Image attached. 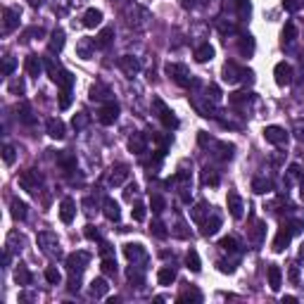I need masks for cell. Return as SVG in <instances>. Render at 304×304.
I'll return each mask as SVG.
<instances>
[{"instance_id":"cell-56","label":"cell","mask_w":304,"mask_h":304,"mask_svg":"<svg viewBox=\"0 0 304 304\" xmlns=\"http://www.w3.org/2000/svg\"><path fill=\"white\" fill-rule=\"evenodd\" d=\"M86 124H88V117H86V114H79V117H74V129H84Z\"/></svg>"},{"instance_id":"cell-36","label":"cell","mask_w":304,"mask_h":304,"mask_svg":"<svg viewBox=\"0 0 304 304\" xmlns=\"http://www.w3.org/2000/svg\"><path fill=\"white\" fill-rule=\"evenodd\" d=\"M17 112H19V122L22 124H26V126L34 124V114H31V107H29L26 102H22V105L17 107Z\"/></svg>"},{"instance_id":"cell-44","label":"cell","mask_w":304,"mask_h":304,"mask_svg":"<svg viewBox=\"0 0 304 304\" xmlns=\"http://www.w3.org/2000/svg\"><path fill=\"white\" fill-rule=\"evenodd\" d=\"M219 247L223 252H238V240H235V238H223L219 243Z\"/></svg>"},{"instance_id":"cell-14","label":"cell","mask_w":304,"mask_h":304,"mask_svg":"<svg viewBox=\"0 0 304 304\" xmlns=\"http://www.w3.org/2000/svg\"><path fill=\"white\" fill-rule=\"evenodd\" d=\"M2 17H5V22H2V31H5V34L14 31L17 24H19V10H14V7H5Z\"/></svg>"},{"instance_id":"cell-43","label":"cell","mask_w":304,"mask_h":304,"mask_svg":"<svg viewBox=\"0 0 304 304\" xmlns=\"http://www.w3.org/2000/svg\"><path fill=\"white\" fill-rule=\"evenodd\" d=\"M150 207H152V212H164V207H167V202H164V197L162 195H152L150 197Z\"/></svg>"},{"instance_id":"cell-5","label":"cell","mask_w":304,"mask_h":304,"mask_svg":"<svg viewBox=\"0 0 304 304\" xmlns=\"http://www.w3.org/2000/svg\"><path fill=\"white\" fill-rule=\"evenodd\" d=\"M38 247L43 250V255L48 257H60V243L55 233H38Z\"/></svg>"},{"instance_id":"cell-10","label":"cell","mask_w":304,"mask_h":304,"mask_svg":"<svg viewBox=\"0 0 304 304\" xmlns=\"http://www.w3.org/2000/svg\"><path fill=\"white\" fill-rule=\"evenodd\" d=\"M264 138L271 145H285L288 143V131L283 126H266L264 129Z\"/></svg>"},{"instance_id":"cell-57","label":"cell","mask_w":304,"mask_h":304,"mask_svg":"<svg viewBox=\"0 0 304 304\" xmlns=\"http://www.w3.org/2000/svg\"><path fill=\"white\" fill-rule=\"evenodd\" d=\"M197 5H200L197 0H183V7H185V10H195Z\"/></svg>"},{"instance_id":"cell-17","label":"cell","mask_w":304,"mask_h":304,"mask_svg":"<svg viewBox=\"0 0 304 304\" xmlns=\"http://www.w3.org/2000/svg\"><path fill=\"white\" fill-rule=\"evenodd\" d=\"M266 276H268V288L273 292H278L280 290V283H283V273H280V266H276V264H271L266 271Z\"/></svg>"},{"instance_id":"cell-11","label":"cell","mask_w":304,"mask_h":304,"mask_svg":"<svg viewBox=\"0 0 304 304\" xmlns=\"http://www.w3.org/2000/svg\"><path fill=\"white\" fill-rule=\"evenodd\" d=\"M273 76H276V84L278 86H290L292 84V64L278 62L276 69H273Z\"/></svg>"},{"instance_id":"cell-29","label":"cell","mask_w":304,"mask_h":304,"mask_svg":"<svg viewBox=\"0 0 304 304\" xmlns=\"http://www.w3.org/2000/svg\"><path fill=\"white\" fill-rule=\"evenodd\" d=\"M105 217L110 221H117L122 217V212H119V205L112 200V197H105Z\"/></svg>"},{"instance_id":"cell-48","label":"cell","mask_w":304,"mask_h":304,"mask_svg":"<svg viewBox=\"0 0 304 304\" xmlns=\"http://www.w3.org/2000/svg\"><path fill=\"white\" fill-rule=\"evenodd\" d=\"M10 93H14V95H22V93H24V81H22V79H14V81H10Z\"/></svg>"},{"instance_id":"cell-50","label":"cell","mask_w":304,"mask_h":304,"mask_svg":"<svg viewBox=\"0 0 304 304\" xmlns=\"http://www.w3.org/2000/svg\"><path fill=\"white\" fill-rule=\"evenodd\" d=\"M205 183H207V185H219V176L209 169V167L205 169Z\"/></svg>"},{"instance_id":"cell-4","label":"cell","mask_w":304,"mask_h":304,"mask_svg":"<svg viewBox=\"0 0 304 304\" xmlns=\"http://www.w3.org/2000/svg\"><path fill=\"white\" fill-rule=\"evenodd\" d=\"M243 79H252V72L238 67L235 62H226V67H223V81L233 86V84H240Z\"/></svg>"},{"instance_id":"cell-39","label":"cell","mask_w":304,"mask_h":304,"mask_svg":"<svg viewBox=\"0 0 304 304\" xmlns=\"http://www.w3.org/2000/svg\"><path fill=\"white\" fill-rule=\"evenodd\" d=\"M110 95V90H107V88H105V86H93V88H90V100H105V97Z\"/></svg>"},{"instance_id":"cell-18","label":"cell","mask_w":304,"mask_h":304,"mask_svg":"<svg viewBox=\"0 0 304 304\" xmlns=\"http://www.w3.org/2000/svg\"><path fill=\"white\" fill-rule=\"evenodd\" d=\"M45 129H48V135L55 138V140H62V138L67 135L64 133V122H62V119H48Z\"/></svg>"},{"instance_id":"cell-38","label":"cell","mask_w":304,"mask_h":304,"mask_svg":"<svg viewBox=\"0 0 304 304\" xmlns=\"http://www.w3.org/2000/svg\"><path fill=\"white\" fill-rule=\"evenodd\" d=\"M102 273L105 276H117V261L112 257H105L102 259Z\"/></svg>"},{"instance_id":"cell-31","label":"cell","mask_w":304,"mask_h":304,"mask_svg":"<svg viewBox=\"0 0 304 304\" xmlns=\"http://www.w3.org/2000/svg\"><path fill=\"white\" fill-rule=\"evenodd\" d=\"M112 38H114V29H102L100 34H97V38H95V48H107L112 43Z\"/></svg>"},{"instance_id":"cell-52","label":"cell","mask_w":304,"mask_h":304,"mask_svg":"<svg viewBox=\"0 0 304 304\" xmlns=\"http://www.w3.org/2000/svg\"><path fill=\"white\" fill-rule=\"evenodd\" d=\"M131 214H133V221H145V207H143L140 202L133 207V212H131Z\"/></svg>"},{"instance_id":"cell-35","label":"cell","mask_w":304,"mask_h":304,"mask_svg":"<svg viewBox=\"0 0 304 304\" xmlns=\"http://www.w3.org/2000/svg\"><path fill=\"white\" fill-rule=\"evenodd\" d=\"M252 190L259 193V195L271 193V181H268V178H261V176H257L255 181H252Z\"/></svg>"},{"instance_id":"cell-62","label":"cell","mask_w":304,"mask_h":304,"mask_svg":"<svg viewBox=\"0 0 304 304\" xmlns=\"http://www.w3.org/2000/svg\"><path fill=\"white\" fill-rule=\"evenodd\" d=\"M300 257H302V259H304V243L300 245Z\"/></svg>"},{"instance_id":"cell-42","label":"cell","mask_w":304,"mask_h":304,"mask_svg":"<svg viewBox=\"0 0 304 304\" xmlns=\"http://www.w3.org/2000/svg\"><path fill=\"white\" fill-rule=\"evenodd\" d=\"M252 50H255V41H252V36L240 38V52H243V55H252Z\"/></svg>"},{"instance_id":"cell-16","label":"cell","mask_w":304,"mask_h":304,"mask_svg":"<svg viewBox=\"0 0 304 304\" xmlns=\"http://www.w3.org/2000/svg\"><path fill=\"white\" fill-rule=\"evenodd\" d=\"M243 200L238 193H228V212H231L233 219H243Z\"/></svg>"},{"instance_id":"cell-49","label":"cell","mask_w":304,"mask_h":304,"mask_svg":"<svg viewBox=\"0 0 304 304\" xmlns=\"http://www.w3.org/2000/svg\"><path fill=\"white\" fill-rule=\"evenodd\" d=\"M185 300H195V302H200V300H202V295H200L197 290H185L181 297H178V302H185Z\"/></svg>"},{"instance_id":"cell-41","label":"cell","mask_w":304,"mask_h":304,"mask_svg":"<svg viewBox=\"0 0 304 304\" xmlns=\"http://www.w3.org/2000/svg\"><path fill=\"white\" fill-rule=\"evenodd\" d=\"M72 105V88H62L60 93V110H69Z\"/></svg>"},{"instance_id":"cell-34","label":"cell","mask_w":304,"mask_h":304,"mask_svg":"<svg viewBox=\"0 0 304 304\" xmlns=\"http://www.w3.org/2000/svg\"><path fill=\"white\" fill-rule=\"evenodd\" d=\"M185 264H188V268H190L193 273H200V268H202L200 255H197L195 250H188V255H185Z\"/></svg>"},{"instance_id":"cell-40","label":"cell","mask_w":304,"mask_h":304,"mask_svg":"<svg viewBox=\"0 0 304 304\" xmlns=\"http://www.w3.org/2000/svg\"><path fill=\"white\" fill-rule=\"evenodd\" d=\"M45 280H48L50 285H57V283L62 280V273L55 266H48V268H45Z\"/></svg>"},{"instance_id":"cell-59","label":"cell","mask_w":304,"mask_h":304,"mask_svg":"<svg viewBox=\"0 0 304 304\" xmlns=\"http://www.w3.org/2000/svg\"><path fill=\"white\" fill-rule=\"evenodd\" d=\"M290 280L292 283H297V280H300V271H297V266H290Z\"/></svg>"},{"instance_id":"cell-7","label":"cell","mask_w":304,"mask_h":304,"mask_svg":"<svg viewBox=\"0 0 304 304\" xmlns=\"http://www.w3.org/2000/svg\"><path fill=\"white\" fill-rule=\"evenodd\" d=\"M117 117H119V105H117L114 100L105 102V105L100 107V112H97V122L105 124V126L114 124V122H117Z\"/></svg>"},{"instance_id":"cell-12","label":"cell","mask_w":304,"mask_h":304,"mask_svg":"<svg viewBox=\"0 0 304 304\" xmlns=\"http://www.w3.org/2000/svg\"><path fill=\"white\" fill-rule=\"evenodd\" d=\"M119 69L126 76H135V74L140 72V62L135 60L133 55H124V57H119Z\"/></svg>"},{"instance_id":"cell-8","label":"cell","mask_w":304,"mask_h":304,"mask_svg":"<svg viewBox=\"0 0 304 304\" xmlns=\"http://www.w3.org/2000/svg\"><path fill=\"white\" fill-rule=\"evenodd\" d=\"M124 255H126L129 261H133V264H145L147 261V252H145V247H143L140 243L124 245Z\"/></svg>"},{"instance_id":"cell-2","label":"cell","mask_w":304,"mask_h":304,"mask_svg":"<svg viewBox=\"0 0 304 304\" xmlns=\"http://www.w3.org/2000/svg\"><path fill=\"white\" fill-rule=\"evenodd\" d=\"M152 110L157 112V117H159V122L164 124V129L167 131H174V129H178V117L174 114V112L164 105V100H159V97H155L152 100Z\"/></svg>"},{"instance_id":"cell-20","label":"cell","mask_w":304,"mask_h":304,"mask_svg":"<svg viewBox=\"0 0 304 304\" xmlns=\"http://www.w3.org/2000/svg\"><path fill=\"white\" fill-rule=\"evenodd\" d=\"M62 48H64V31L62 29H55L52 31V36H50V43H48V52H62Z\"/></svg>"},{"instance_id":"cell-63","label":"cell","mask_w":304,"mask_h":304,"mask_svg":"<svg viewBox=\"0 0 304 304\" xmlns=\"http://www.w3.org/2000/svg\"><path fill=\"white\" fill-rule=\"evenodd\" d=\"M302 67H304V55H302Z\"/></svg>"},{"instance_id":"cell-61","label":"cell","mask_w":304,"mask_h":304,"mask_svg":"<svg viewBox=\"0 0 304 304\" xmlns=\"http://www.w3.org/2000/svg\"><path fill=\"white\" fill-rule=\"evenodd\" d=\"M300 195H302V200H304V178L300 181Z\"/></svg>"},{"instance_id":"cell-21","label":"cell","mask_w":304,"mask_h":304,"mask_svg":"<svg viewBox=\"0 0 304 304\" xmlns=\"http://www.w3.org/2000/svg\"><path fill=\"white\" fill-rule=\"evenodd\" d=\"M129 150L135 152V155L147 152V143H145V138H143V133H133L131 138H129Z\"/></svg>"},{"instance_id":"cell-32","label":"cell","mask_w":304,"mask_h":304,"mask_svg":"<svg viewBox=\"0 0 304 304\" xmlns=\"http://www.w3.org/2000/svg\"><path fill=\"white\" fill-rule=\"evenodd\" d=\"M10 207H12V217L17 221H24L26 219V214H29V212H26V209H29V207H26V202H22V200H17V197H14Z\"/></svg>"},{"instance_id":"cell-23","label":"cell","mask_w":304,"mask_h":304,"mask_svg":"<svg viewBox=\"0 0 304 304\" xmlns=\"http://www.w3.org/2000/svg\"><path fill=\"white\" fill-rule=\"evenodd\" d=\"M219 228H221V217L217 214V212L212 214V219L202 221V235H214Z\"/></svg>"},{"instance_id":"cell-9","label":"cell","mask_w":304,"mask_h":304,"mask_svg":"<svg viewBox=\"0 0 304 304\" xmlns=\"http://www.w3.org/2000/svg\"><path fill=\"white\" fill-rule=\"evenodd\" d=\"M41 174H38L36 169H26L22 171V176H19V185L24 188V190H29V193H36L38 185H41Z\"/></svg>"},{"instance_id":"cell-51","label":"cell","mask_w":304,"mask_h":304,"mask_svg":"<svg viewBox=\"0 0 304 304\" xmlns=\"http://www.w3.org/2000/svg\"><path fill=\"white\" fill-rule=\"evenodd\" d=\"M79 55H81L84 60L90 57V41H81V43H79Z\"/></svg>"},{"instance_id":"cell-22","label":"cell","mask_w":304,"mask_h":304,"mask_svg":"<svg viewBox=\"0 0 304 304\" xmlns=\"http://www.w3.org/2000/svg\"><path fill=\"white\" fill-rule=\"evenodd\" d=\"M126 178H129V167H126V164H117L110 174V183L112 185H122Z\"/></svg>"},{"instance_id":"cell-54","label":"cell","mask_w":304,"mask_h":304,"mask_svg":"<svg viewBox=\"0 0 304 304\" xmlns=\"http://www.w3.org/2000/svg\"><path fill=\"white\" fill-rule=\"evenodd\" d=\"M14 69V60L12 57H5V62H2V76H10Z\"/></svg>"},{"instance_id":"cell-19","label":"cell","mask_w":304,"mask_h":304,"mask_svg":"<svg viewBox=\"0 0 304 304\" xmlns=\"http://www.w3.org/2000/svg\"><path fill=\"white\" fill-rule=\"evenodd\" d=\"M57 164H60L62 169L69 174V171L76 169V157H74L69 150H62V152H57Z\"/></svg>"},{"instance_id":"cell-24","label":"cell","mask_w":304,"mask_h":304,"mask_svg":"<svg viewBox=\"0 0 304 304\" xmlns=\"http://www.w3.org/2000/svg\"><path fill=\"white\" fill-rule=\"evenodd\" d=\"M100 22H102V12H100V10H95V7L86 10V14H84V26L86 29H95Z\"/></svg>"},{"instance_id":"cell-53","label":"cell","mask_w":304,"mask_h":304,"mask_svg":"<svg viewBox=\"0 0 304 304\" xmlns=\"http://www.w3.org/2000/svg\"><path fill=\"white\" fill-rule=\"evenodd\" d=\"M250 10H252V7H250V2H247V0H238V12H240V17H250Z\"/></svg>"},{"instance_id":"cell-27","label":"cell","mask_w":304,"mask_h":304,"mask_svg":"<svg viewBox=\"0 0 304 304\" xmlns=\"http://www.w3.org/2000/svg\"><path fill=\"white\" fill-rule=\"evenodd\" d=\"M14 280H17V285H31V271H29L24 264H17V268H14Z\"/></svg>"},{"instance_id":"cell-37","label":"cell","mask_w":304,"mask_h":304,"mask_svg":"<svg viewBox=\"0 0 304 304\" xmlns=\"http://www.w3.org/2000/svg\"><path fill=\"white\" fill-rule=\"evenodd\" d=\"M217 150H219V152H217V157L226 162V159L233 157V150H235V147H233L231 143H217Z\"/></svg>"},{"instance_id":"cell-13","label":"cell","mask_w":304,"mask_h":304,"mask_svg":"<svg viewBox=\"0 0 304 304\" xmlns=\"http://www.w3.org/2000/svg\"><path fill=\"white\" fill-rule=\"evenodd\" d=\"M74 214H76V202H74L72 197H64V200L60 202V219H62V223H72Z\"/></svg>"},{"instance_id":"cell-3","label":"cell","mask_w":304,"mask_h":304,"mask_svg":"<svg viewBox=\"0 0 304 304\" xmlns=\"http://www.w3.org/2000/svg\"><path fill=\"white\" fill-rule=\"evenodd\" d=\"M167 74L174 84L178 86H197V81L193 79V74L188 72L183 64H167Z\"/></svg>"},{"instance_id":"cell-58","label":"cell","mask_w":304,"mask_h":304,"mask_svg":"<svg viewBox=\"0 0 304 304\" xmlns=\"http://www.w3.org/2000/svg\"><path fill=\"white\" fill-rule=\"evenodd\" d=\"M295 138H297L300 143H304V126H297V129H295Z\"/></svg>"},{"instance_id":"cell-15","label":"cell","mask_w":304,"mask_h":304,"mask_svg":"<svg viewBox=\"0 0 304 304\" xmlns=\"http://www.w3.org/2000/svg\"><path fill=\"white\" fill-rule=\"evenodd\" d=\"M43 62H41V57L38 55H29L24 60V69H26V74L29 76H41V72H43Z\"/></svg>"},{"instance_id":"cell-26","label":"cell","mask_w":304,"mask_h":304,"mask_svg":"<svg viewBox=\"0 0 304 304\" xmlns=\"http://www.w3.org/2000/svg\"><path fill=\"white\" fill-rule=\"evenodd\" d=\"M174 280H176V268H174V266L159 268V273H157V283H159V285H171Z\"/></svg>"},{"instance_id":"cell-30","label":"cell","mask_w":304,"mask_h":304,"mask_svg":"<svg viewBox=\"0 0 304 304\" xmlns=\"http://www.w3.org/2000/svg\"><path fill=\"white\" fill-rule=\"evenodd\" d=\"M295 41H297V29H295L292 22H288L285 29H283V48H290Z\"/></svg>"},{"instance_id":"cell-45","label":"cell","mask_w":304,"mask_h":304,"mask_svg":"<svg viewBox=\"0 0 304 304\" xmlns=\"http://www.w3.org/2000/svg\"><path fill=\"white\" fill-rule=\"evenodd\" d=\"M302 5H304V0H283V7H285L288 12H297Z\"/></svg>"},{"instance_id":"cell-28","label":"cell","mask_w":304,"mask_h":304,"mask_svg":"<svg viewBox=\"0 0 304 304\" xmlns=\"http://www.w3.org/2000/svg\"><path fill=\"white\" fill-rule=\"evenodd\" d=\"M209 214V207H207V202H197L193 209H190V219L195 221V223H202L205 221V217Z\"/></svg>"},{"instance_id":"cell-47","label":"cell","mask_w":304,"mask_h":304,"mask_svg":"<svg viewBox=\"0 0 304 304\" xmlns=\"http://www.w3.org/2000/svg\"><path fill=\"white\" fill-rule=\"evenodd\" d=\"M2 159H5V164H7V167H10V164H14V147L12 145L2 147Z\"/></svg>"},{"instance_id":"cell-33","label":"cell","mask_w":304,"mask_h":304,"mask_svg":"<svg viewBox=\"0 0 304 304\" xmlns=\"http://www.w3.org/2000/svg\"><path fill=\"white\" fill-rule=\"evenodd\" d=\"M212 57H214V48H212L209 43H202L200 48L195 50V60L197 62H209Z\"/></svg>"},{"instance_id":"cell-60","label":"cell","mask_w":304,"mask_h":304,"mask_svg":"<svg viewBox=\"0 0 304 304\" xmlns=\"http://www.w3.org/2000/svg\"><path fill=\"white\" fill-rule=\"evenodd\" d=\"M135 193H138V188H135V183H133V185H129V188H126V197H129V200H131V197H133Z\"/></svg>"},{"instance_id":"cell-6","label":"cell","mask_w":304,"mask_h":304,"mask_svg":"<svg viewBox=\"0 0 304 304\" xmlns=\"http://www.w3.org/2000/svg\"><path fill=\"white\" fill-rule=\"evenodd\" d=\"M88 261H90V255L88 252H84V250H76V252H72V255L67 257V268H69V273H81L86 266H88Z\"/></svg>"},{"instance_id":"cell-46","label":"cell","mask_w":304,"mask_h":304,"mask_svg":"<svg viewBox=\"0 0 304 304\" xmlns=\"http://www.w3.org/2000/svg\"><path fill=\"white\" fill-rule=\"evenodd\" d=\"M84 235L88 238V240H100V231H97L93 223H88V226L84 228Z\"/></svg>"},{"instance_id":"cell-1","label":"cell","mask_w":304,"mask_h":304,"mask_svg":"<svg viewBox=\"0 0 304 304\" xmlns=\"http://www.w3.org/2000/svg\"><path fill=\"white\" fill-rule=\"evenodd\" d=\"M302 228H304V221H300V219H292L288 223H283L278 228V233H276V240H273V252H283L290 245L292 233H300Z\"/></svg>"},{"instance_id":"cell-55","label":"cell","mask_w":304,"mask_h":304,"mask_svg":"<svg viewBox=\"0 0 304 304\" xmlns=\"http://www.w3.org/2000/svg\"><path fill=\"white\" fill-rule=\"evenodd\" d=\"M150 231L155 233L157 238H167V231H164V223H159V221H155V223H152V228H150Z\"/></svg>"},{"instance_id":"cell-25","label":"cell","mask_w":304,"mask_h":304,"mask_svg":"<svg viewBox=\"0 0 304 304\" xmlns=\"http://www.w3.org/2000/svg\"><path fill=\"white\" fill-rule=\"evenodd\" d=\"M107 290H110V285H107V280H105V278H95L93 283H90V295H93L95 300L105 297V295H107Z\"/></svg>"},{"instance_id":"cell-64","label":"cell","mask_w":304,"mask_h":304,"mask_svg":"<svg viewBox=\"0 0 304 304\" xmlns=\"http://www.w3.org/2000/svg\"><path fill=\"white\" fill-rule=\"evenodd\" d=\"M112 2H114V0H112Z\"/></svg>"}]
</instances>
